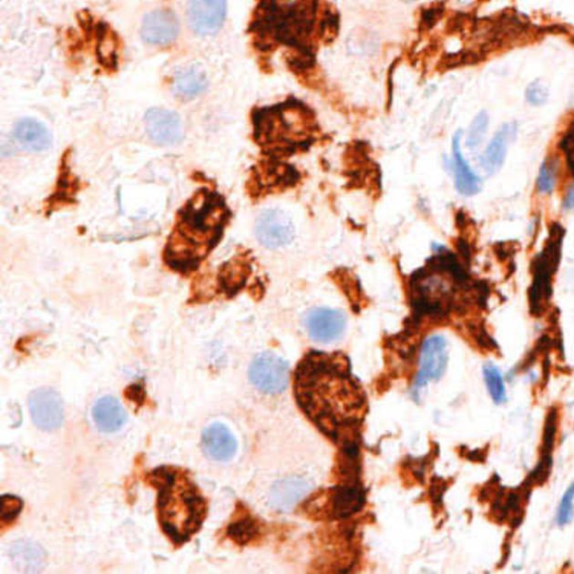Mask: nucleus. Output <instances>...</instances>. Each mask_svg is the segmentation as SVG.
Listing matches in <instances>:
<instances>
[{"mask_svg":"<svg viewBox=\"0 0 574 574\" xmlns=\"http://www.w3.org/2000/svg\"><path fill=\"white\" fill-rule=\"evenodd\" d=\"M207 87H209L207 74L198 67H182L172 80L173 96L184 101L195 100L202 96Z\"/></svg>","mask_w":574,"mask_h":574,"instance_id":"f3484780","label":"nucleus"},{"mask_svg":"<svg viewBox=\"0 0 574 574\" xmlns=\"http://www.w3.org/2000/svg\"><path fill=\"white\" fill-rule=\"evenodd\" d=\"M459 138H461V132L455 135L454 146H452V153H454L452 168H454L455 187H456V190L461 195L472 197L475 193H478L479 189H481V182H479L478 177L472 172L469 163L463 159Z\"/></svg>","mask_w":574,"mask_h":574,"instance_id":"412c9836","label":"nucleus"},{"mask_svg":"<svg viewBox=\"0 0 574 574\" xmlns=\"http://www.w3.org/2000/svg\"><path fill=\"white\" fill-rule=\"evenodd\" d=\"M515 130H517V126L513 125V123L504 125L495 134L492 141L488 143L483 155V161H481L487 175H495L499 169L503 168L506 155H507L508 144L512 141Z\"/></svg>","mask_w":574,"mask_h":574,"instance_id":"6ab92c4d","label":"nucleus"},{"mask_svg":"<svg viewBox=\"0 0 574 574\" xmlns=\"http://www.w3.org/2000/svg\"><path fill=\"white\" fill-rule=\"evenodd\" d=\"M296 397L326 436L343 441L344 447L355 446L351 436L364 418V395L343 355H308L297 369Z\"/></svg>","mask_w":574,"mask_h":574,"instance_id":"f257e3e1","label":"nucleus"},{"mask_svg":"<svg viewBox=\"0 0 574 574\" xmlns=\"http://www.w3.org/2000/svg\"><path fill=\"white\" fill-rule=\"evenodd\" d=\"M316 8L317 0H263L258 26L281 42L297 44L312 31Z\"/></svg>","mask_w":574,"mask_h":574,"instance_id":"20e7f679","label":"nucleus"},{"mask_svg":"<svg viewBox=\"0 0 574 574\" xmlns=\"http://www.w3.org/2000/svg\"><path fill=\"white\" fill-rule=\"evenodd\" d=\"M202 445L206 454L215 461H229L238 452L236 436L220 423H213L207 427L202 436Z\"/></svg>","mask_w":574,"mask_h":574,"instance_id":"2eb2a0df","label":"nucleus"},{"mask_svg":"<svg viewBox=\"0 0 574 574\" xmlns=\"http://www.w3.org/2000/svg\"><path fill=\"white\" fill-rule=\"evenodd\" d=\"M574 515V484L569 486V490L565 492L564 497L560 499L559 508H558V518L556 521L560 527L567 526L573 519Z\"/></svg>","mask_w":574,"mask_h":574,"instance_id":"bb28decb","label":"nucleus"},{"mask_svg":"<svg viewBox=\"0 0 574 574\" xmlns=\"http://www.w3.org/2000/svg\"><path fill=\"white\" fill-rule=\"evenodd\" d=\"M562 148H564L565 153H567V159H569V168L574 172V128L569 130V134L564 138V143H562Z\"/></svg>","mask_w":574,"mask_h":574,"instance_id":"c756f323","label":"nucleus"},{"mask_svg":"<svg viewBox=\"0 0 574 574\" xmlns=\"http://www.w3.org/2000/svg\"><path fill=\"white\" fill-rule=\"evenodd\" d=\"M487 128L488 114L486 110H481L472 121L467 137H466V144H467V148L470 150H475V149H478L483 144L484 138L487 135Z\"/></svg>","mask_w":574,"mask_h":574,"instance_id":"393cba45","label":"nucleus"},{"mask_svg":"<svg viewBox=\"0 0 574 574\" xmlns=\"http://www.w3.org/2000/svg\"><path fill=\"white\" fill-rule=\"evenodd\" d=\"M92 416L94 423L101 432H117L125 426L128 415H126L125 407L121 406V403L117 398L103 397L96 403V406L92 409Z\"/></svg>","mask_w":574,"mask_h":574,"instance_id":"aec40b11","label":"nucleus"},{"mask_svg":"<svg viewBox=\"0 0 574 574\" xmlns=\"http://www.w3.org/2000/svg\"><path fill=\"white\" fill-rule=\"evenodd\" d=\"M11 558L19 569L26 571H36L38 567H42L45 560V553L37 544L29 541L15 542L11 547Z\"/></svg>","mask_w":574,"mask_h":574,"instance_id":"5701e85b","label":"nucleus"},{"mask_svg":"<svg viewBox=\"0 0 574 574\" xmlns=\"http://www.w3.org/2000/svg\"><path fill=\"white\" fill-rule=\"evenodd\" d=\"M403 2H416V0H403Z\"/></svg>","mask_w":574,"mask_h":574,"instance_id":"2f4dec72","label":"nucleus"},{"mask_svg":"<svg viewBox=\"0 0 574 574\" xmlns=\"http://www.w3.org/2000/svg\"><path fill=\"white\" fill-rule=\"evenodd\" d=\"M526 98L530 105L541 106L548 100V87L544 83L533 82L530 87H527Z\"/></svg>","mask_w":574,"mask_h":574,"instance_id":"cd10ccee","label":"nucleus"},{"mask_svg":"<svg viewBox=\"0 0 574 574\" xmlns=\"http://www.w3.org/2000/svg\"><path fill=\"white\" fill-rule=\"evenodd\" d=\"M447 342L441 335H431L421 346L420 366L416 374L414 391L425 388L427 383L440 380L447 368Z\"/></svg>","mask_w":574,"mask_h":574,"instance_id":"6e6552de","label":"nucleus"},{"mask_svg":"<svg viewBox=\"0 0 574 574\" xmlns=\"http://www.w3.org/2000/svg\"><path fill=\"white\" fill-rule=\"evenodd\" d=\"M484 380L487 384L488 394L490 397L497 403H504L507 400L506 394V383H504L503 375L499 373V369L495 368L493 364H486L483 369Z\"/></svg>","mask_w":574,"mask_h":574,"instance_id":"b1692460","label":"nucleus"},{"mask_svg":"<svg viewBox=\"0 0 574 574\" xmlns=\"http://www.w3.org/2000/svg\"><path fill=\"white\" fill-rule=\"evenodd\" d=\"M556 181H558V168L555 161H546L542 164L538 177V190L542 195H551L556 189Z\"/></svg>","mask_w":574,"mask_h":574,"instance_id":"a878e982","label":"nucleus"},{"mask_svg":"<svg viewBox=\"0 0 574 574\" xmlns=\"http://www.w3.org/2000/svg\"><path fill=\"white\" fill-rule=\"evenodd\" d=\"M227 15V0H191L187 20L191 31L198 36H215Z\"/></svg>","mask_w":574,"mask_h":574,"instance_id":"9d476101","label":"nucleus"},{"mask_svg":"<svg viewBox=\"0 0 574 574\" xmlns=\"http://www.w3.org/2000/svg\"><path fill=\"white\" fill-rule=\"evenodd\" d=\"M159 481V522L172 539L187 541L201 526L206 503L189 478L175 470H161Z\"/></svg>","mask_w":574,"mask_h":574,"instance_id":"7ed1b4c3","label":"nucleus"},{"mask_svg":"<svg viewBox=\"0 0 574 574\" xmlns=\"http://www.w3.org/2000/svg\"><path fill=\"white\" fill-rule=\"evenodd\" d=\"M364 503V490L357 486L335 488L328 499L331 517L346 518L359 512Z\"/></svg>","mask_w":574,"mask_h":574,"instance_id":"4be33fe9","label":"nucleus"},{"mask_svg":"<svg viewBox=\"0 0 574 574\" xmlns=\"http://www.w3.org/2000/svg\"><path fill=\"white\" fill-rule=\"evenodd\" d=\"M15 138L22 148L29 152H44L51 148L53 135L46 126L34 118H22L15 126Z\"/></svg>","mask_w":574,"mask_h":574,"instance_id":"a211bd4d","label":"nucleus"},{"mask_svg":"<svg viewBox=\"0 0 574 574\" xmlns=\"http://www.w3.org/2000/svg\"><path fill=\"white\" fill-rule=\"evenodd\" d=\"M312 490V483L301 477H290L274 484L270 492V504L276 510H290L306 493Z\"/></svg>","mask_w":574,"mask_h":574,"instance_id":"dca6fc26","label":"nucleus"},{"mask_svg":"<svg viewBox=\"0 0 574 574\" xmlns=\"http://www.w3.org/2000/svg\"><path fill=\"white\" fill-rule=\"evenodd\" d=\"M20 510H22V501L20 499L10 497V495H5V497H2V521L6 522L10 518L13 519V518L19 515Z\"/></svg>","mask_w":574,"mask_h":574,"instance_id":"c85d7f7f","label":"nucleus"},{"mask_svg":"<svg viewBox=\"0 0 574 574\" xmlns=\"http://www.w3.org/2000/svg\"><path fill=\"white\" fill-rule=\"evenodd\" d=\"M564 209L565 210H573L574 209V186H569V190L565 193Z\"/></svg>","mask_w":574,"mask_h":574,"instance_id":"7c9ffc66","label":"nucleus"},{"mask_svg":"<svg viewBox=\"0 0 574 574\" xmlns=\"http://www.w3.org/2000/svg\"><path fill=\"white\" fill-rule=\"evenodd\" d=\"M29 412L36 426L44 431H56L65 418L62 398L48 388L37 389L29 395Z\"/></svg>","mask_w":574,"mask_h":574,"instance_id":"9b49d317","label":"nucleus"},{"mask_svg":"<svg viewBox=\"0 0 574 574\" xmlns=\"http://www.w3.org/2000/svg\"><path fill=\"white\" fill-rule=\"evenodd\" d=\"M259 143L268 148H288L305 141L312 132L310 118L299 106H279L262 110L254 118Z\"/></svg>","mask_w":574,"mask_h":574,"instance_id":"39448f33","label":"nucleus"},{"mask_svg":"<svg viewBox=\"0 0 574 574\" xmlns=\"http://www.w3.org/2000/svg\"><path fill=\"white\" fill-rule=\"evenodd\" d=\"M144 125L149 138L159 146H173L182 139L184 128L179 115L164 108H153L146 112Z\"/></svg>","mask_w":574,"mask_h":574,"instance_id":"f8f14e48","label":"nucleus"},{"mask_svg":"<svg viewBox=\"0 0 574 574\" xmlns=\"http://www.w3.org/2000/svg\"><path fill=\"white\" fill-rule=\"evenodd\" d=\"M179 34V22L172 11L157 10L149 13L141 25V38L153 46H168Z\"/></svg>","mask_w":574,"mask_h":574,"instance_id":"4468645a","label":"nucleus"},{"mask_svg":"<svg viewBox=\"0 0 574 574\" xmlns=\"http://www.w3.org/2000/svg\"><path fill=\"white\" fill-rule=\"evenodd\" d=\"M250 382L259 391L265 394H281L290 383V366L287 362L273 354L263 353L253 360L250 366Z\"/></svg>","mask_w":574,"mask_h":574,"instance_id":"423d86ee","label":"nucleus"},{"mask_svg":"<svg viewBox=\"0 0 574 574\" xmlns=\"http://www.w3.org/2000/svg\"><path fill=\"white\" fill-rule=\"evenodd\" d=\"M560 240L562 235H553L546 250L538 258L533 272V285L530 290L531 310L538 312L550 297L551 276L555 273L556 265L559 261Z\"/></svg>","mask_w":574,"mask_h":574,"instance_id":"0eeeda50","label":"nucleus"},{"mask_svg":"<svg viewBox=\"0 0 574 574\" xmlns=\"http://www.w3.org/2000/svg\"><path fill=\"white\" fill-rule=\"evenodd\" d=\"M229 210L220 197L202 191L181 211L177 229L169 238L166 258L179 270L197 267L220 241Z\"/></svg>","mask_w":574,"mask_h":574,"instance_id":"f03ea898","label":"nucleus"},{"mask_svg":"<svg viewBox=\"0 0 574 574\" xmlns=\"http://www.w3.org/2000/svg\"><path fill=\"white\" fill-rule=\"evenodd\" d=\"M305 326L313 340L331 343L343 334L346 319L343 313L333 308H314L305 317Z\"/></svg>","mask_w":574,"mask_h":574,"instance_id":"ddd939ff","label":"nucleus"},{"mask_svg":"<svg viewBox=\"0 0 574 574\" xmlns=\"http://www.w3.org/2000/svg\"><path fill=\"white\" fill-rule=\"evenodd\" d=\"M294 235L296 229L287 213L272 209L259 216L256 222V238L263 247L272 250L282 249L285 245L292 244Z\"/></svg>","mask_w":574,"mask_h":574,"instance_id":"1a4fd4ad","label":"nucleus"}]
</instances>
